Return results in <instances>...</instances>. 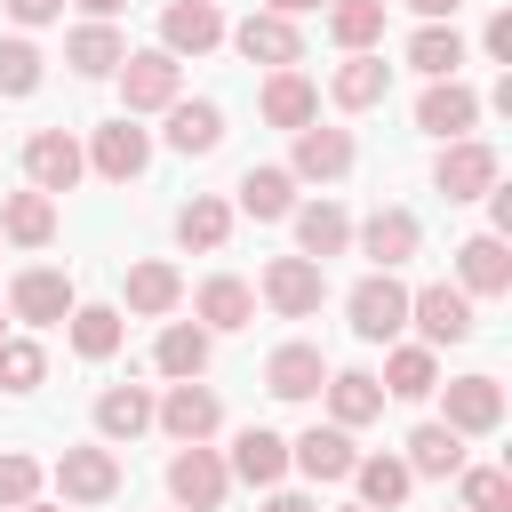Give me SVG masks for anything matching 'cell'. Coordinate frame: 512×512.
<instances>
[{
    "mask_svg": "<svg viewBox=\"0 0 512 512\" xmlns=\"http://www.w3.org/2000/svg\"><path fill=\"white\" fill-rule=\"evenodd\" d=\"M56 504H80V512H96V504H112L120 496V456H112V440H80V448H64L56 456Z\"/></svg>",
    "mask_w": 512,
    "mask_h": 512,
    "instance_id": "obj_1",
    "label": "cell"
},
{
    "mask_svg": "<svg viewBox=\"0 0 512 512\" xmlns=\"http://www.w3.org/2000/svg\"><path fill=\"white\" fill-rule=\"evenodd\" d=\"M408 328H416V344L448 352V344H472L480 312H472V296L456 280H432V288H408Z\"/></svg>",
    "mask_w": 512,
    "mask_h": 512,
    "instance_id": "obj_2",
    "label": "cell"
},
{
    "mask_svg": "<svg viewBox=\"0 0 512 512\" xmlns=\"http://www.w3.org/2000/svg\"><path fill=\"white\" fill-rule=\"evenodd\" d=\"M224 496H232L224 448H208V440H184V448L168 456V504H176V512H224Z\"/></svg>",
    "mask_w": 512,
    "mask_h": 512,
    "instance_id": "obj_3",
    "label": "cell"
},
{
    "mask_svg": "<svg viewBox=\"0 0 512 512\" xmlns=\"http://www.w3.org/2000/svg\"><path fill=\"white\" fill-rule=\"evenodd\" d=\"M440 392V424L448 432H464V440H488V432H504V384L488 376V368H472V376H448V384H432Z\"/></svg>",
    "mask_w": 512,
    "mask_h": 512,
    "instance_id": "obj_4",
    "label": "cell"
},
{
    "mask_svg": "<svg viewBox=\"0 0 512 512\" xmlns=\"http://www.w3.org/2000/svg\"><path fill=\"white\" fill-rule=\"evenodd\" d=\"M112 80H120V112H168L184 96V64L168 48H128Z\"/></svg>",
    "mask_w": 512,
    "mask_h": 512,
    "instance_id": "obj_5",
    "label": "cell"
},
{
    "mask_svg": "<svg viewBox=\"0 0 512 512\" xmlns=\"http://www.w3.org/2000/svg\"><path fill=\"white\" fill-rule=\"evenodd\" d=\"M72 304H80V288H72L64 264H24V272L8 280V320H24V328H56V320H72Z\"/></svg>",
    "mask_w": 512,
    "mask_h": 512,
    "instance_id": "obj_6",
    "label": "cell"
},
{
    "mask_svg": "<svg viewBox=\"0 0 512 512\" xmlns=\"http://www.w3.org/2000/svg\"><path fill=\"white\" fill-rule=\"evenodd\" d=\"M344 312H352V336H360V344H400V328H408V288H400V272L352 280Z\"/></svg>",
    "mask_w": 512,
    "mask_h": 512,
    "instance_id": "obj_7",
    "label": "cell"
},
{
    "mask_svg": "<svg viewBox=\"0 0 512 512\" xmlns=\"http://www.w3.org/2000/svg\"><path fill=\"white\" fill-rule=\"evenodd\" d=\"M88 168L104 176V184H136L144 168H152V128H136V112H120V120H104V128H88Z\"/></svg>",
    "mask_w": 512,
    "mask_h": 512,
    "instance_id": "obj_8",
    "label": "cell"
},
{
    "mask_svg": "<svg viewBox=\"0 0 512 512\" xmlns=\"http://www.w3.org/2000/svg\"><path fill=\"white\" fill-rule=\"evenodd\" d=\"M152 424L184 448V440H216V424H224V400H216V384H200V376H176L160 400H152Z\"/></svg>",
    "mask_w": 512,
    "mask_h": 512,
    "instance_id": "obj_9",
    "label": "cell"
},
{
    "mask_svg": "<svg viewBox=\"0 0 512 512\" xmlns=\"http://www.w3.org/2000/svg\"><path fill=\"white\" fill-rule=\"evenodd\" d=\"M80 176H88V152H80L72 128H32V136H24V184H32V192L56 200V192H72Z\"/></svg>",
    "mask_w": 512,
    "mask_h": 512,
    "instance_id": "obj_10",
    "label": "cell"
},
{
    "mask_svg": "<svg viewBox=\"0 0 512 512\" xmlns=\"http://www.w3.org/2000/svg\"><path fill=\"white\" fill-rule=\"evenodd\" d=\"M504 176V160H496V144H480V136H456V144H440V160H432V192L456 208V200H480L488 184Z\"/></svg>",
    "mask_w": 512,
    "mask_h": 512,
    "instance_id": "obj_11",
    "label": "cell"
},
{
    "mask_svg": "<svg viewBox=\"0 0 512 512\" xmlns=\"http://www.w3.org/2000/svg\"><path fill=\"white\" fill-rule=\"evenodd\" d=\"M352 248L368 256V272H400V264L424 248V224H416V208H368V216L352 224Z\"/></svg>",
    "mask_w": 512,
    "mask_h": 512,
    "instance_id": "obj_12",
    "label": "cell"
},
{
    "mask_svg": "<svg viewBox=\"0 0 512 512\" xmlns=\"http://www.w3.org/2000/svg\"><path fill=\"white\" fill-rule=\"evenodd\" d=\"M256 296H264L280 320H312V312L328 304V272H320L312 256H272L264 280H256Z\"/></svg>",
    "mask_w": 512,
    "mask_h": 512,
    "instance_id": "obj_13",
    "label": "cell"
},
{
    "mask_svg": "<svg viewBox=\"0 0 512 512\" xmlns=\"http://www.w3.org/2000/svg\"><path fill=\"white\" fill-rule=\"evenodd\" d=\"M224 40H232L248 64H264V72L304 64V32H296V16H272V8H248L240 24H224Z\"/></svg>",
    "mask_w": 512,
    "mask_h": 512,
    "instance_id": "obj_14",
    "label": "cell"
},
{
    "mask_svg": "<svg viewBox=\"0 0 512 512\" xmlns=\"http://www.w3.org/2000/svg\"><path fill=\"white\" fill-rule=\"evenodd\" d=\"M352 160H360L352 128L304 120V128H296V152H288V176H296V184H336V176H352Z\"/></svg>",
    "mask_w": 512,
    "mask_h": 512,
    "instance_id": "obj_15",
    "label": "cell"
},
{
    "mask_svg": "<svg viewBox=\"0 0 512 512\" xmlns=\"http://www.w3.org/2000/svg\"><path fill=\"white\" fill-rule=\"evenodd\" d=\"M456 288H464L472 304L512 296V248H504V232H472V240L456 248Z\"/></svg>",
    "mask_w": 512,
    "mask_h": 512,
    "instance_id": "obj_16",
    "label": "cell"
},
{
    "mask_svg": "<svg viewBox=\"0 0 512 512\" xmlns=\"http://www.w3.org/2000/svg\"><path fill=\"white\" fill-rule=\"evenodd\" d=\"M184 304V272L168 264V256H136L128 272H120V312H136V320H168Z\"/></svg>",
    "mask_w": 512,
    "mask_h": 512,
    "instance_id": "obj_17",
    "label": "cell"
},
{
    "mask_svg": "<svg viewBox=\"0 0 512 512\" xmlns=\"http://www.w3.org/2000/svg\"><path fill=\"white\" fill-rule=\"evenodd\" d=\"M416 128L440 136V144L472 136V128H480V88H464V80H424V96H416Z\"/></svg>",
    "mask_w": 512,
    "mask_h": 512,
    "instance_id": "obj_18",
    "label": "cell"
},
{
    "mask_svg": "<svg viewBox=\"0 0 512 512\" xmlns=\"http://www.w3.org/2000/svg\"><path fill=\"white\" fill-rule=\"evenodd\" d=\"M352 432L344 424H304L296 440H288V464L304 472V480H320V488H336V480H352Z\"/></svg>",
    "mask_w": 512,
    "mask_h": 512,
    "instance_id": "obj_19",
    "label": "cell"
},
{
    "mask_svg": "<svg viewBox=\"0 0 512 512\" xmlns=\"http://www.w3.org/2000/svg\"><path fill=\"white\" fill-rule=\"evenodd\" d=\"M160 48H168L176 64L224 48V8H216V0H168V8H160Z\"/></svg>",
    "mask_w": 512,
    "mask_h": 512,
    "instance_id": "obj_20",
    "label": "cell"
},
{
    "mask_svg": "<svg viewBox=\"0 0 512 512\" xmlns=\"http://www.w3.org/2000/svg\"><path fill=\"white\" fill-rule=\"evenodd\" d=\"M192 320H200L208 336H232V328L256 320V288H248L240 272H208V280L192 288Z\"/></svg>",
    "mask_w": 512,
    "mask_h": 512,
    "instance_id": "obj_21",
    "label": "cell"
},
{
    "mask_svg": "<svg viewBox=\"0 0 512 512\" xmlns=\"http://www.w3.org/2000/svg\"><path fill=\"white\" fill-rule=\"evenodd\" d=\"M320 384H328V352L304 344V336H288V344L264 360V392H272V400H320Z\"/></svg>",
    "mask_w": 512,
    "mask_h": 512,
    "instance_id": "obj_22",
    "label": "cell"
},
{
    "mask_svg": "<svg viewBox=\"0 0 512 512\" xmlns=\"http://www.w3.org/2000/svg\"><path fill=\"white\" fill-rule=\"evenodd\" d=\"M392 96V64L376 56V48H360V56H344L336 72H328V104L336 112H376Z\"/></svg>",
    "mask_w": 512,
    "mask_h": 512,
    "instance_id": "obj_23",
    "label": "cell"
},
{
    "mask_svg": "<svg viewBox=\"0 0 512 512\" xmlns=\"http://www.w3.org/2000/svg\"><path fill=\"white\" fill-rule=\"evenodd\" d=\"M160 136H168V152H184V160H208V152L224 144V104H216V96H176Z\"/></svg>",
    "mask_w": 512,
    "mask_h": 512,
    "instance_id": "obj_24",
    "label": "cell"
},
{
    "mask_svg": "<svg viewBox=\"0 0 512 512\" xmlns=\"http://www.w3.org/2000/svg\"><path fill=\"white\" fill-rule=\"evenodd\" d=\"M224 472H232V480H248V488H280V472H288V440H280L272 424H240V432H232Z\"/></svg>",
    "mask_w": 512,
    "mask_h": 512,
    "instance_id": "obj_25",
    "label": "cell"
},
{
    "mask_svg": "<svg viewBox=\"0 0 512 512\" xmlns=\"http://www.w3.org/2000/svg\"><path fill=\"white\" fill-rule=\"evenodd\" d=\"M120 56H128V40H120V24H112V16H88V24H72V32H64V64H72L80 80H112V72H120Z\"/></svg>",
    "mask_w": 512,
    "mask_h": 512,
    "instance_id": "obj_26",
    "label": "cell"
},
{
    "mask_svg": "<svg viewBox=\"0 0 512 512\" xmlns=\"http://www.w3.org/2000/svg\"><path fill=\"white\" fill-rule=\"evenodd\" d=\"M256 112L272 120V128H304V120H320V88L296 72V64H280V72H264V88H256Z\"/></svg>",
    "mask_w": 512,
    "mask_h": 512,
    "instance_id": "obj_27",
    "label": "cell"
},
{
    "mask_svg": "<svg viewBox=\"0 0 512 512\" xmlns=\"http://www.w3.org/2000/svg\"><path fill=\"white\" fill-rule=\"evenodd\" d=\"M288 224H296V256H312V264H328V256L352 248V216H344L336 200H296Z\"/></svg>",
    "mask_w": 512,
    "mask_h": 512,
    "instance_id": "obj_28",
    "label": "cell"
},
{
    "mask_svg": "<svg viewBox=\"0 0 512 512\" xmlns=\"http://www.w3.org/2000/svg\"><path fill=\"white\" fill-rule=\"evenodd\" d=\"M320 400H328V424H344V432H360V424L384 416V384H376L368 368H328Z\"/></svg>",
    "mask_w": 512,
    "mask_h": 512,
    "instance_id": "obj_29",
    "label": "cell"
},
{
    "mask_svg": "<svg viewBox=\"0 0 512 512\" xmlns=\"http://www.w3.org/2000/svg\"><path fill=\"white\" fill-rule=\"evenodd\" d=\"M240 216H256V224H288V208H296V176L288 168H272V160H256V168H240Z\"/></svg>",
    "mask_w": 512,
    "mask_h": 512,
    "instance_id": "obj_30",
    "label": "cell"
},
{
    "mask_svg": "<svg viewBox=\"0 0 512 512\" xmlns=\"http://www.w3.org/2000/svg\"><path fill=\"white\" fill-rule=\"evenodd\" d=\"M144 432H152V392L144 384H104L96 392V440L120 448V440H144Z\"/></svg>",
    "mask_w": 512,
    "mask_h": 512,
    "instance_id": "obj_31",
    "label": "cell"
},
{
    "mask_svg": "<svg viewBox=\"0 0 512 512\" xmlns=\"http://www.w3.org/2000/svg\"><path fill=\"white\" fill-rule=\"evenodd\" d=\"M352 488H360V504H368V512H400V504H408V488H416V472H408L392 448H376V456H352Z\"/></svg>",
    "mask_w": 512,
    "mask_h": 512,
    "instance_id": "obj_32",
    "label": "cell"
},
{
    "mask_svg": "<svg viewBox=\"0 0 512 512\" xmlns=\"http://www.w3.org/2000/svg\"><path fill=\"white\" fill-rule=\"evenodd\" d=\"M0 240H8V248H48V240H56V200L32 192V184L8 192V200H0Z\"/></svg>",
    "mask_w": 512,
    "mask_h": 512,
    "instance_id": "obj_33",
    "label": "cell"
},
{
    "mask_svg": "<svg viewBox=\"0 0 512 512\" xmlns=\"http://www.w3.org/2000/svg\"><path fill=\"white\" fill-rule=\"evenodd\" d=\"M376 384H384V400H432V384H440V352H432V344H392Z\"/></svg>",
    "mask_w": 512,
    "mask_h": 512,
    "instance_id": "obj_34",
    "label": "cell"
},
{
    "mask_svg": "<svg viewBox=\"0 0 512 512\" xmlns=\"http://www.w3.org/2000/svg\"><path fill=\"white\" fill-rule=\"evenodd\" d=\"M232 240V200H216V192H192L184 208H176V248H200V256H216Z\"/></svg>",
    "mask_w": 512,
    "mask_h": 512,
    "instance_id": "obj_35",
    "label": "cell"
},
{
    "mask_svg": "<svg viewBox=\"0 0 512 512\" xmlns=\"http://www.w3.org/2000/svg\"><path fill=\"white\" fill-rule=\"evenodd\" d=\"M64 328H72V352H80V360H112V352L128 344V312H120V304H72Z\"/></svg>",
    "mask_w": 512,
    "mask_h": 512,
    "instance_id": "obj_36",
    "label": "cell"
},
{
    "mask_svg": "<svg viewBox=\"0 0 512 512\" xmlns=\"http://www.w3.org/2000/svg\"><path fill=\"white\" fill-rule=\"evenodd\" d=\"M208 344H216V336H208L200 320H168L160 344H152V368H160L168 384H176V376H208Z\"/></svg>",
    "mask_w": 512,
    "mask_h": 512,
    "instance_id": "obj_37",
    "label": "cell"
},
{
    "mask_svg": "<svg viewBox=\"0 0 512 512\" xmlns=\"http://www.w3.org/2000/svg\"><path fill=\"white\" fill-rule=\"evenodd\" d=\"M400 464H408L416 480H456V464H464V432H448V424L432 416V424L408 432V456H400Z\"/></svg>",
    "mask_w": 512,
    "mask_h": 512,
    "instance_id": "obj_38",
    "label": "cell"
},
{
    "mask_svg": "<svg viewBox=\"0 0 512 512\" xmlns=\"http://www.w3.org/2000/svg\"><path fill=\"white\" fill-rule=\"evenodd\" d=\"M408 64H416L424 80H456V72H464V32H456V24H416V32H408Z\"/></svg>",
    "mask_w": 512,
    "mask_h": 512,
    "instance_id": "obj_39",
    "label": "cell"
},
{
    "mask_svg": "<svg viewBox=\"0 0 512 512\" xmlns=\"http://www.w3.org/2000/svg\"><path fill=\"white\" fill-rule=\"evenodd\" d=\"M384 8H392V0H328V40H336L344 56L376 48V40H384Z\"/></svg>",
    "mask_w": 512,
    "mask_h": 512,
    "instance_id": "obj_40",
    "label": "cell"
},
{
    "mask_svg": "<svg viewBox=\"0 0 512 512\" xmlns=\"http://www.w3.org/2000/svg\"><path fill=\"white\" fill-rule=\"evenodd\" d=\"M456 504L464 512H512V472L504 464H456Z\"/></svg>",
    "mask_w": 512,
    "mask_h": 512,
    "instance_id": "obj_41",
    "label": "cell"
},
{
    "mask_svg": "<svg viewBox=\"0 0 512 512\" xmlns=\"http://www.w3.org/2000/svg\"><path fill=\"white\" fill-rule=\"evenodd\" d=\"M48 384V352L32 336H0V392H40Z\"/></svg>",
    "mask_w": 512,
    "mask_h": 512,
    "instance_id": "obj_42",
    "label": "cell"
},
{
    "mask_svg": "<svg viewBox=\"0 0 512 512\" xmlns=\"http://www.w3.org/2000/svg\"><path fill=\"white\" fill-rule=\"evenodd\" d=\"M40 64H48V56H40L24 32L0 40V96H32V88H40Z\"/></svg>",
    "mask_w": 512,
    "mask_h": 512,
    "instance_id": "obj_43",
    "label": "cell"
},
{
    "mask_svg": "<svg viewBox=\"0 0 512 512\" xmlns=\"http://www.w3.org/2000/svg\"><path fill=\"white\" fill-rule=\"evenodd\" d=\"M32 496H40V464L8 448V456H0V512H16V504H32Z\"/></svg>",
    "mask_w": 512,
    "mask_h": 512,
    "instance_id": "obj_44",
    "label": "cell"
},
{
    "mask_svg": "<svg viewBox=\"0 0 512 512\" xmlns=\"http://www.w3.org/2000/svg\"><path fill=\"white\" fill-rule=\"evenodd\" d=\"M480 48H488V56H496V64L512 72V16H504V8L488 16V32H480Z\"/></svg>",
    "mask_w": 512,
    "mask_h": 512,
    "instance_id": "obj_45",
    "label": "cell"
},
{
    "mask_svg": "<svg viewBox=\"0 0 512 512\" xmlns=\"http://www.w3.org/2000/svg\"><path fill=\"white\" fill-rule=\"evenodd\" d=\"M0 8H8V16L24 24V32H32V24H56V16H64V0H0Z\"/></svg>",
    "mask_w": 512,
    "mask_h": 512,
    "instance_id": "obj_46",
    "label": "cell"
},
{
    "mask_svg": "<svg viewBox=\"0 0 512 512\" xmlns=\"http://www.w3.org/2000/svg\"><path fill=\"white\" fill-rule=\"evenodd\" d=\"M256 512H320V504H312V496H296V488H264V504H256Z\"/></svg>",
    "mask_w": 512,
    "mask_h": 512,
    "instance_id": "obj_47",
    "label": "cell"
},
{
    "mask_svg": "<svg viewBox=\"0 0 512 512\" xmlns=\"http://www.w3.org/2000/svg\"><path fill=\"white\" fill-rule=\"evenodd\" d=\"M400 8H416L424 24H456V8H464V0H400Z\"/></svg>",
    "mask_w": 512,
    "mask_h": 512,
    "instance_id": "obj_48",
    "label": "cell"
},
{
    "mask_svg": "<svg viewBox=\"0 0 512 512\" xmlns=\"http://www.w3.org/2000/svg\"><path fill=\"white\" fill-rule=\"evenodd\" d=\"M272 16H312V8H328V0H264Z\"/></svg>",
    "mask_w": 512,
    "mask_h": 512,
    "instance_id": "obj_49",
    "label": "cell"
},
{
    "mask_svg": "<svg viewBox=\"0 0 512 512\" xmlns=\"http://www.w3.org/2000/svg\"><path fill=\"white\" fill-rule=\"evenodd\" d=\"M72 8H88V16H120L128 0H72Z\"/></svg>",
    "mask_w": 512,
    "mask_h": 512,
    "instance_id": "obj_50",
    "label": "cell"
},
{
    "mask_svg": "<svg viewBox=\"0 0 512 512\" xmlns=\"http://www.w3.org/2000/svg\"><path fill=\"white\" fill-rule=\"evenodd\" d=\"M16 512H64V504H48V496H32V504H16Z\"/></svg>",
    "mask_w": 512,
    "mask_h": 512,
    "instance_id": "obj_51",
    "label": "cell"
},
{
    "mask_svg": "<svg viewBox=\"0 0 512 512\" xmlns=\"http://www.w3.org/2000/svg\"><path fill=\"white\" fill-rule=\"evenodd\" d=\"M336 512H368V504H336Z\"/></svg>",
    "mask_w": 512,
    "mask_h": 512,
    "instance_id": "obj_52",
    "label": "cell"
},
{
    "mask_svg": "<svg viewBox=\"0 0 512 512\" xmlns=\"http://www.w3.org/2000/svg\"><path fill=\"white\" fill-rule=\"evenodd\" d=\"M448 512H464V504H448Z\"/></svg>",
    "mask_w": 512,
    "mask_h": 512,
    "instance_id": "obj_53",
    "label": "cell"
},
{
    "mask_svg": "<svg viewBox=\"0 0 512 512\" xmlns=\"http://www.w3.org/2000/svg\"><path fill=\"white\" fill-rule=\"evenodd\" d=\"M0 336H8V328H0Z\"/></svg>",
    "mask_w": 512,
    "mask_h": 512,
    "instance_id": "obj_54",
    "label": "cell"
}]
</instances>
